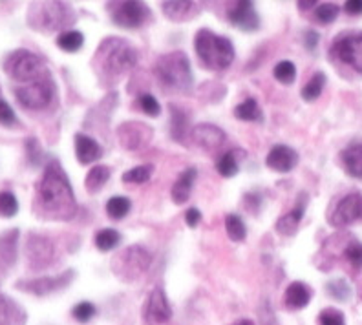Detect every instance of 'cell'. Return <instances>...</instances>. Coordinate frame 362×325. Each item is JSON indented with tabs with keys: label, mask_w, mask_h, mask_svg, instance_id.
<instances>
[{
	"label": "cell",
	"mask_w": 362,
	"mask_h": 325,
	"mask_svg": "<svg viewBox=\"0 0 362 325\" xmlns=\"http://www.w3.org/2000/svg\"><path fill=\"white\" fill-rule=\"evenodd\" d=\"M35 214L42 220L68 221L77 212L76 194L59 161H49L35 187Z\"/></svg>",
	"instance_id": "cell-1"
},
{
	"label": "cell",
	"mask_w": 362,
	"mask_h": 325,
	"mask_svg": "<svg viewBox=\"0 0 362 325\" xmlns=\"http://www.w3.org/2000/svg\"><path fill=\"white\" fill-rule=\"evenodd\" d=\"M137 64V52L129 40L110 37L99 45L92 59V68L105 86H114Z\"/></svg>",
	"instance_id": "cell-2"
},
{
	"label": "cell",
	"mask_w": 362,
	"mask_h": 325,
	"mask_svg": "<svg viewBox=\"0 0 362 325\" xmlns=\"http://www.w3.org/2000/svg\"><path fill=\"white\" fill-rule=\"evenodd\" d=\"M154 75L158 83L170 92L185 93L194 83L190 61L183 52H173L159 57L154 66Z\"/></svg>",
	"instance_id": "cell-3"
},
{
	"label": "cell",
	"mask_w": 362,
	"mask_h": 325,
	"mask_svg": "<svg viewBox=\"0 0 362 325\" xmlns=\"http://www.w3.org/2000/svg\"><path fill=\"white\" fill-rule=\"evenodd\" d=\"M194 49L199 61L207 70L221 71L233 64L234 46L227 37H221L211 30H199L194 39Z\"/></svg>",
	"instance_id": "cell-4"
},
{
	"label": "cell",
	"mask_w": 362,
	"mask_h": 325,
	"mask_svg": "<svg viewBox=\"0 0 362 325\" xmlns=\"http://www.w3.org/2000/svg\"><path fill=\"white\" fill-rule=\"evenodd\" d=\"M76 20V13L66 2H37L28 11V24L39 31L64 30Z\"/></svg>",
	"instance_id": "cell-5"
},
{
	"label": "cell",
	"mask_w": 362,
	"mask_h": 325,
	"mask_svg": "<svg viewBox=\"0 0 362 325\" xmlns=\"http://www.w3.org/2000/svg\"><path fill=\"white\" fill-rule=\"evenodd\" d=\"M4 71L9 79L13 81V84L31 83V81L49 75L46 62L28 49H15L9 53L4 61Z\"/></svg>",
	"instance_id": "cell-6"
},
{
	"label": "cell",
	"mask_w": 362,
	"mask_h": 325,
	"mask_svg": "<svg viewBox=\"0 0 362 325\" xmlns=\"http://www.w3.org/2000/svg\"><path fill=\"white\" fill-rule=\"evenodd\" d=\"M13 93L18 105H23L28 110H45L55 99L57 84L49 73L46 77L31 81V83L13 84Z\"/></svg>",
	"instance_id": "cell-7"
},
{
	"label": "cell",
	"mask_w": 362,
	"mask_h": 325,
	"mask_svg": "<svg viewBox=\"0 0 362 325\" xmlns=\"http://www.w3.org/2000/svg\"><path fill=\"white\" fill-rule=\"evenodd\" d=\"M106 9H108L112 23L121 28H127V30L143 26L151 18V9L146 8V4H143V2H137V0L108 2Z\"/></svg>",
	"instance_id": "cell-8"
},
{
	"label": "cell",
	"mask_w": 362,
	"mask_h": 325,
	"mask_svg": "<svg viewBox=\"0 0 362 325\" xmlns=\"http://www.w3.org/2000/svg\"><path fill=\"white\" fill-rule=\"evenodd\" d=\"M151 265V252L146 251L145 247L134 245L124 249L119 254V258H115V274H119L123 278H137L143 274Z\"/></svg>",
	"instance_id": "cell-9"
},
{
	"label": "cell",
	"mask_w": 362,
	"mask_h": 325,
	"mask_svg": "<svg viewBox=\"0 0 362 325\" xmlns=\"http://www.w3.org/2000/svg\"><path fill=\"white\" fill-rule=\"evenodd\" d=\"M333 53L340 62L362 73V33H342L333 45Z\"/></svg>",
	"instance_id": "cell-10"
},
{
	"label": "cell",
	"mask_w": 362,
	"mask_h": 325,
	"mask_svg": "<svg viewBox=\"0 0 362 325\" xmlns=\"http://www.w3.org/2000/svg\"><path fill=\"white\" fill-rule=\"evenodd\" d=\"M76 278L74 271H64L59 276H46V278H37V280L30 281H18L17 287L21 290H26L35 296H46L52 295L55 290H61L64 287L70 285V281Z\"/></svg>",
	"instance_id": "cell-11"
},
{
	"label": "cell",
	"mask_w": 362,
	"mask_h": 325,
	"mask_svg": "<svg viewBox=\"0 0 362 325\" xmlns=\"http://www.w3.org/2000/svg\"><path fill=\"white\" fill-rule=\"evenodd\" d=\"M333 227H346L355 221H362V194H348L337 203L335 211L329 215Z\"/></svg>",
	"instance_id": "cell-12"
},
{
	"label": "cell",
	"mask_w": 362,
	"mask_h": 325,
	"mask_svg": "<svg viewBox=\"0 0 362 325\" xmlns=\"http://www.w3.org/2000/svg\"><path fill=\"white\" fill-rule=\"evenodd\" d=\"M173 317V309L168 303L167 295L163 289L156 287L151 292V296L146 298L145 307H143V318H145L146 325H159L170 320Z\"/></svg>",
	"instance_id": "cell-13"
},
{
	"label": "cell",
	"mask_w": 362,
	"mask_h": 325,
	"mask_svg": "<svg viewBox=\"0 0 362 325\" xmlns=\"http://www.w3.org/2000/svg\"><path fill=\"white\" fill-rule=\"evenodd\" d=\"M227 18L234 28L242 31H257L260 28V17L255 9V4L247 0H240V2L230 4Z\"/></svg>",
	"instance_id": "cell-14"
},
{
	"label": "cell",
	"mask_w": 362,
	"mask_h": 325,
	"mask_svg": "<svg viewBox=\"0 0 362 325\" xmlns=\"http://www.w3.org/2000/svg\"><path fill=\"white\" fill-rule=\"evenodd\" d=\"M190 136H192V141L199 148L207 150V152H214V150H218L226 143V132L220 126L211 123L196 124Z\"/></svg>",
	"instance_id": "cell-15"
},
{
	"label": "cell",
	"mask_w": 362,
	"mask_h": 325,
	"mask_svg": "<svg viewBox=\"0 0 362 325\" xmlns=\"http://www.w3.org/2000/svg\"><path fill=\"white\" fill-rule=\"evenodd\" d=\"M117 136H119L121 145L127 150H137L145 146L148 141H151L152 130L145 124L132 121V123L121 124L119 130H117Z\"/></svg>",
	"instance_id": "cell-16"
},
{
	"label": "cell",
	"mask_w": 362,
	"mask_h": 325,
	"mask_svg": "<svg viewBox=\"0 0 362 325\" xmlns=\"http://www.w3.org/2000/svg\"><path fill=\"white\" fill-rule=\"evenodd\" d=\"M28 259H30V264L35 267V271L42 265H48L52 261L53 254V245L49 242L48 237L39 236V234H31L30 240H28Z\"/></svg>",
	"instance_id": "cell-17"
},
{
	"label": "cell",
	"mask_w": 362,
	"mask_h": 325,
	"mask_svg": "<svg viewBox=\"0 0 362 325\" xmlns=\"http://www.w3.org/2000/svg\"><path fill=\"white\" fill-rule=\"evenodd\" d=\"M265 165H267L271 170L280 172V174H286V172H291L293 168L298 165V154H296L291 146L276 145V146H273L269 154H267Z\"/></svg>",
	"instance_id": "cell-18"
},
{
	"label": "cell",
	"mask_w": 362,
	"mask_h": 325,
	"mask_svg": "<svg viewBox=\"0 0 362 325\" xmlns=\"http://www.w3.org/2000/svg\"><path fill=\"white\" fill-rule=\"evenodd\" d=\"M161 9L163 13L167 15L170 20H176V23H185L187 18L194 17L199 13L202 4L199 2H189V0H167V2H161Z\"/></svg>",
	"instance_id": "cell-19"
},
{
	"label": "cell",
	"mask_w": 362,
	"mask_h": 325,
	"mask_svg": "<svg viewBox=\"0 0 362 325\" xmlns=\"http://www.w3.org/2000/svg\"><path fill=\"white\" fill-rule=\"evenodd\" d=\"M28 314L15 300L0 295V325H26Z\"/></svg>",
	"instance_id": "cell-20"
},
{
	"label": "cell",
	"mask_w": 362,
	"mask_h": 325,
	"mask_svg": "<svg viewBox=\"0 0 362 325\" xmlns=\"http://www.w3.org/2000/svg\"><path fill=\"white\" fill-rule=\"evenodd\" d=\"M76 155L81 165H90V162L98 161L103 155V148L98 141L92 137L77 134L76 136Z\"/></svg>",
	"instance_id": "cell-21"
},
{
	"label": "cell",
	"mask_w": 362,
	"mask_h": 325,
	"mask_svg": "<svg viewBox=\"0 0 362 325\" xmlns=\"http://www.w3.org/2000/svg\"><path fill=\"white\" fill-rule=\"evenodd\" d=\"M302 198L300 201L296 203V207L291 208V212H287V214H284L282 218H280L279 221H276V225H274V229H276V232H280L282 236H293V234L296 232V229H298V225H300L302 218H304V211H305V194H300Z\"/></svg>",
	"instance_id": "cell-22"
},
{
	"label": "cell",
	"mask_w": 362,
	"mask_h": 325,
	"mask_svg": "<svg viewBox=\"0 0 362 325\" xmlns=\"http://www.w3.org/2000/svg\"><path fill=\"white\" fill-rule=\"evenodd\" d=\"M196 177H198V170L192 167L181 172L180 177L176 179V183L173 185V192H170L173 194V201L176 203V205H183V203L189 201Z\"/></svg>",
	"instance_id": "cell-23"
},
{
	"label": "cell",
	"mask_w": 362,
	"mask_h": 325,
	"mask_svg": "<svg viewBox=\"0 0 362 325\" xmlns=\"http://www.w3.org/2000/svg\"><path fill=\"white\" fill-rule=\"evenodd\" d=\"M340 159H342V165H344L348 176L362 179V141H355L349 146H346L342 150Z\"/></svg>",
	"instance_id": "cell-24"
},
{
	"label": "cell",
	"mask_w": 362,
	"mask_h": 325,
	"mask_svg": "<svg viewBox=\"0 0 362 325\" xmlns=\"http://www.w3.org/2000/svg\"><path fill=\"white\" fill-rule=\"evenodd\" d=\"M17 243L18 230H8L0 236V268L6 271L17 261Z\"/></svg>",
	"instance_id": "cell-25"
},
{
	"label": "cell",
	"mask_w": 362,
	"mask_h": 325,
	"mask_svg": "<svg viewBox=\"0 0 362 325\" xmlns=\"http://www.w3.org/2000/svg\"><path fill=\"white\" fill-rule=\"evenodd\" d=\"M311 302V289L302 281H293L286 290V307L300 311Z\"/></svg>",
	"instance_id": "cell-26"
},
{
	"label": "cell",
	"mask_w": 362,
	"mask_h": 325,
	"mask_svg": "<svg viewBox=\"0 0 362 325\" xmlns=\"http://www.w3.org/2000/svg\"><path fill=\"white\" fill-rule=\"evenodd\" d=\"M189 134V115L180 106L170 105V136L177 143H183Z\"/></svg>",
	"instance_id": "cell-27"
},
{
	"label": "cell",
	"mask_w": 362,
	"mask_h": 325,
	"mask_svg": "<svg viewBox=\"0 0 362 325\" xmlns=\"http://www.w3.org/2000/svg\"><path fill=\"white\" fill-rule=\"evenodd\" d=\"M108 179H110V168L105 167V165H95V167L90 168V172L86 174L84 189L88 190V194H98L105 189Z\"/></svg>",
	"instance_id": "cell-28"
},
{
	"label": "cell",
	"mask_w": 362,
	"mask_h": 325,
	"mask_svg": "<svg viewBox=\"0 0 362 325\" xmlns=\"http://www.w3.org/2000/svg\"><path fill=\"white\" fill-rule=\"evenodd\" d=\"M234 115L240 119V121H264V114H262L260 106H258V102L252 99V97H249V99H245L243 102H240L236 108H234Z\"/></svg>",
	"instance_id": "cell-29"
},
{
	"label": "cell",
	"mask_w": 362,
	"mask_h": 325,
	"mask_svg": "<svg viewBox=\"0 0 362 325\" xmlns=\"http://www.w3.org/2000/svg\"><path fill=\"white\" fill-rule=\"evenodd\" d=\"M83 45H84V37L83 33L77 30L62 31L61 35L57 37V46L62 49V52L76 53L83 48Z\"/></svg>",
	"instance_id": "cell-30"
},
{
	"label": "cell",
	"mask_w": 362,
	"mask_h": 325,
	"mask_svg": "<svg viewBox=\"0 0 362 325\" xmlns=\"http://www.w3.org/2000/svg\"><path fill=\"white\" fill-rule=\"evenodd\" d=\"M324 86H326V75H324L322 71H317V73H313V77L304 84V88H302V99L308 102L317 101L318 97H320V93H322Z\"/></svg>",
	"instance_id": "cell-31"
},
{
	"label": "cell",
	"mask_w": 362,
	"mask_h": 325,
	"mask_svg": "<svg viewBox=\"0 0 362 325\" xmlns=\"http://www.w3.org/2000/svg\"><path fill=\"white\" fill-rule=\"evenodd\" d=\"M130 208H132V201L124 196H114L106 203V214L110 215L112 220H123Z\"/></svg>",
	"instance_id": "cell-32"
},
{
	"label": "cell",
	"mask_w": 362,
	"mask_h": 325,
	"mask_svg": "<svg viewBox=\"0 0 362 325\" xmlns=\"http://www.w3.org/2000/svg\"><path fill=\"white\" fill-rule=\"evenodd\" d=\"M119 242H121V234L114 229H103L95 234V247L103 252L114 251L115 247L119 245Z\"/></svg>",
	"instance_id": "cell-33"
},
{
	"label": "cell",
	"mask_w": 362,
	"mask_h": 325,
	"mask_svg": "<svg viewBox=\"0 0 362 325\" xmlns=\"http://www.w3.org/2000/svg\"><path fill=\"white\" fill-rule=\"evenodd\" d=\"M226 230L233 242H243L247 236V229L245 223L238 214H227L226 218Z\"/></svg>",
	"instance_id": "cell-34"
},
{
	"label": "cell",
	"mask_w": 362,
	"mask_h": 325,
	"mask_svg": "<svg viewBox=\"0 0 362 325\" xmlns=\"http://www.w3.org/2000/svg\"><path fill=\"white\" fill-rule=\"evenodd\" d=\"M152 172H154V167L152 165H139L136 168H130L123 174L121 179L124 183H134V185H141V183H146V181L151 179Z\"/></svg>",
	"instance_id": "cell-35"
},
{
	"label": "cell",
	"mask_w": 362,
	"mask_h": 325,
	"mask_svg": "<svg viewBox=\"0 0 362 325\" xmlns=\"http://www.w3.org/2000/svg\"><path fill=\"white\" fill-rule=\"evenodd\" d=\"M216 170L220 172V176H223V177H234L236 174H238L240 167H238V159H236L234 150H230V152H226V154L218 159Z\"/></svg>",
	"instance_id": "cell-36"
},
{
	"label": "cell",
	"mask_w": 362,
	"mask_h": 325,
	"mask_svg": "<svg viewBox=\"0 0 362 325\" xmlns=\"http://www.w3.org/2000/svg\"><path fill=\"white\" fill-rule=\"evenodd\" d=\"M340 13V8L335 2H322L315 9V20L320 24H332Z\"/></svg>",
	"instance_id": "cell-37"
},
{
	"label": "cell",
	"mask_w": 362,
	"mask_h": 325,
	"mask_svg": "<svg viewBox=\"0 0 362 325\" xmlns=\"http://www.w3.org/2000/svg\"><path fill=\"white\" fill-rule=\"evenodd\" d=\"M274 79L282 84H293L296 79V68L291 61H280L276 66L273 68Z\"/></svg>",
	"instance_id": "cell-38"
},
{
	"label": "cell",
	"mask_w": 362,
	"mask_h": 325,
	"mask_svg": "<svg viewBox=\"0 0 362 325\" xmlns=\"http://www.w3.org/2000/svg\"><path fill=\"white\" fill-rule=\"evenodd\" d=\"M18 212V201L13 192L2 190L0 192V215L2 218H13Z\"/></svg>",
	"instance_id": "cell-39"
},
{
	"label": "cell",
	"mask_w": 362,
	"mask_h": 325,
	"mask_svg": "<svg viewBox=\"0 0 362 325\" xmlns=\"http://www.w3.org/2000/svg\"><path fill=\"white\" fill-rule=\"evenodd\" d=\"M137 106H139L143 114H146L148 117H158V115L161 114V106H159L158 99H156L152 93H141L139 99H137Z\"/></svg>",
	"instance_id": "cell-40"
},
{
	"label": "cell",
	"mask_w": 362,
	"mask_h": 325,
	"mask_svg": "<svg viewBox=\"0 0 362 325\" xmlns=\"http://www.w3.org/2000/svg\"><path fill=\"white\" fill-rule=\"evenodd\" d=\"M71 314H74V318H76L79 324H86V321H90L95 317V305L90 302H81L74 307Z\"/></svg>",
	"instance_id": "cell-41"
},
{
	"label": "cell",
	"mask_w": 362,
	"mask_h": 325,
	"mask_svg": "<svg viewBox=\"0 0 362 325\" xmlns=\"http://www.w3.org/2000/svg\"><path fill=\"white\" fill-rule=\"evenodd\" d=\"M0 124L6 128H13L18 124V117L13 112V108L8 105V101H4L0 97Z\"/></svg>",
	"instance_id": "cell-42"
},
{
	"label": "cell",
	"mask_w": 362,
	"mask_h": 325,
	"mask_svg": "<svg viewBox=\"0 0 362 325\" xmlns=\"http://www.w3.org/2000/svg\"><path fill=\"white\" fill-rule=\"evenodd\" d=\"M318 325H346L344 314L337 309H324L318 317Z\"/></svg>",
	"instance_id": "cell-43"
},
{
	"label": "cell",
	"mask_w": 362,
	"mask_h": 325,
	"mask_svg": "<svg viewBox=\"0 0 362 325\" xmlns=\"http://www.w3.org/2000/svg\"><path fill=\"white\" fill-rule=\"evenodd\" d=\"M327 292H329L333 298L342 300V302H344V300H348L351 289H349V285L344 280H333L327 283Z\"/></svg>",
	"instance_id": "cell-44"
},
{
	"label": "cell",
	"mask_w": 362,
	"mask_h": 325,
	"mask_svg": "<svg viewBox=\"0 0 362 325\" xmlns=\"http://www.w3.org/2000/svg\"><path fill=\"white\" fill-rule=\"evenodd\" d=\"M346 258L355 268H362V243L351 242L344 251Z\"/></svg>",
	"instance_id": "cell-45"
},
{
	"label": "cell",
	"mask_w": 362,
	"mask_h": 325,
	"mask_svg": "<svg viewBox=\"0 0 362 325\" xmlns=\"http://www.w3.org/2000/svg\"><path fill=\"white\" fill-rule=\"evenodd\" d=\"M26 150H28V159H30L31 165H39L40 159H42V148L39 146L35 137H30L26 141Z\"/></svg>",
	"instance_id": "cell-46"
},
{
	"label": "cell",
	"mask_w": 362,
	"mask_h": 325,
	"mask_svg": "<svg viewBox=\"0 0 362 325\" xmlns=\"http://www.w3.org/2000/svg\"><path fill=\"white\" fill-rule=\"evenodd\" d=\"M199 221H202V214H199V211L196 207L189 208V211L185 212V223L189 225L190 229H196Z\"/></svg>",
	"instance_id": "cell-47"
},
{
	"label": "cell",
	"mask_w": 362,
	"mask_h": 325,
	"mask_svg": "<svg viewBox=\"0 0 362 325\" xmlns=\"http://www.w3.org/2000/svg\"><path fill=\"white\" fill-rule=\"evenodd\" d=\"M344 11L348 15H354V17L362 15V0H348L344 4Z\"/></svg>",
	"instance_id": "cell-48"
},
{
	"label": "cell",
	"mask_w": 362,
	"mask_h": 325,
	"mask_svg": "<svg viewBox=\"0 0 362 325\" xmlns=\"http://www.w3.org/2000/svg\"><path fill=\"white\" fill-rule=\"evenodd\" d=\"M304 45L308 49H315L318 45V33L313 30H308L304 33Z\"/></svg>",
	"instance_id": "cell-49"
},
{
	"label": "cell",
	"mask_w": 362,
	"mask_h": 325,
	"mask_svg": "<svg viewBox=\"0 0 362 325\" xmlns=\"http://www.w3.org/2000/svg\"><path fill=\"white\" fill-rule=\"evenodd\" d=\"M313 6H318V2H315V0H311V2H298V8L304 11V9H310L313 8Z\"/></svg>",
	"instance_id": "cell-50"
},
{
	"label": "cell",
	"mask_w": 362,
	"mask_h": 325,
	"mask_svg": "<svg viewBox=\"0 0 362 325\" xmlns=\"http://www.w3.org/2000/svg\"><path fill=\"white\" fill-rule=\"evenodd\" d=\"M233 325H255V321H252V320H238V321H234Z\"/></svg>",
	"instance_id": "cell-51"
}]
</instances>
